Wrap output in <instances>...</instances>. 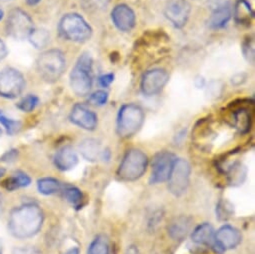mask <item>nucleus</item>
Returning a JSON list of instances; mask_svg holds the SVG:
<instances>
[{
	"mask_svg": "<svg viewBox=\"0 0 255 254\" xmlns=\"http://www.w3.org/2000/svg\"><path fill=\"white\" fill-rule=\"evenodd\" d=\"M190 11L191 6L187 0H168L164 14L176 28H182L189 18Z\"/></svg>",
	"mask_w": 255,
	"mask_h": 254,
	"instance_id": "obj_12",
	"label": "nucleus"
},
{
	"mask_svg": "<svg viewBox=\"0 0 255 254\" xmlns=\"http://www.w3.org/2000/svg\"><path fill=\"white\" fill-rule=\"evenodd\" d=\"M1 135H2V130H1V128H0V137H1Z\"/></svg>",
	"mask_w": 255,
	"mask_h": 254,
	"instance_id": "obj_47",
	"label": "nucleus"
},
{
	"mask_svg": "<svg viewBox=\"0 0 255 254\" xmlns=\"http://www.w3.org/2000/svg\"><path fill=\"white\" fill-rule=\"evenodd\" d=\"M111 19L113 24L123 32H128L135 26V13L126 4L116 5L111 12Z\"/></svg>",
	"mask_w": 255,
	"mask_h": 254,
	"instance_id": "obj_15",
	"label": "nucleus"
},
{
	"mask_svg": "<svg viewBox=\"0 0 255 254\" xmlns=\"http://www.w3.org/2000/svg\"><path fill=\"white\" fill-rule=\"evenodd\" d=\"M7 47H6V45H5V43L0 39V61H2L5 57H6V55H7Z\"/></svg>",
	"mask_w": 255,
	"mask_h": 254,
	"instance_id": "obj_37",
	"label": "nucleus"
},
{
	"mask_svg": "<svg viewBox=\"0 0 255 254\" xmlns=\"http://www.w3.org/2000/svg\"><path fill=\"white\" fill-rule=\"evenodd\" d=\"M144 118L143 109L139 105L133 103L123 105L117 115V134L122 138L132 137L140 130Z\"/></svg>",
	"mask_w": 255,
	"mask_h": 254,
	"instance_id": "obj_2",
	"label": "nucleus"
},
{
	"mask_svg": "<svg viewBox=\"0 0 255 254\" xmlns=\"http://www.w3.org/2000/svg\"><path fill=\"white\" fill-rule=\"evenodd\" d=\"M3 1H7V0H3Z\"/></svg>",
	"mask_w": 255,
	"mask_h": 254,
	"instance_id": "obj_48",
	"label": "nucleus"
},
{
	"mask_svg": "<svg viewBox=\"0 0 255 254\" xmlns=\"http://www.w3.org/2000/svg\"><path fill=\"white\" fill-rule=\"evenodd\" d=\"M4 173H5V169L0 167V178H1L4 175Z\"/></svg>",
	"mask_w": 255,
	"mask_h": 254,
	"instance_id": "obj_43",
	"label": "nucleus"
},
{
	"mask_svg": "<svg viewBox=\"0 0 255 254\" xmlns=\"http://www.w3.org/2000/svg\"><path fill=\"white\" fill-rule=\"evenodd\" d=\"M43 223V212L34 203H26L14 208L8 219L10 233L19 239H25L37 234Z\"/></svg>",
	"mask_w": 255,
	"mask_h": 254,
	"instance_id": "obj_1",
	"label": "nucleus"
},
{
	"mask_svg": "<svg viewBox=\"0 0 255 254\" xmlns=\"http://www.w3.org/2000/svg\"><path fill=\"white\" fill-rule=\"evenodd\" d=\"M87 254H109V243L106 236L97 235L90 243Z\"/></svg>",
	"mask_w": 255,
	"mask_h": 254,
	"instance_id": "obj_27",
	"label": "nucleus"
},
{
	"mask_svg": "<svg viewBox=\"0 0 255 254\" xmlns=\"http://www.w3.org/2000/svg\"><path fill=\"white\" fill-rule=\"evenodd\" d=\"M126 254H137V249L134 246H131L128 248V250H127Z\"/></svg>",
	"mask_w": 255,
	"mask_h": 254,
	"instance_id": "obj_41",
	"label": "nucleus"
},
{
	"mask_svg": "<svg viewBox=\"0 0 255 254\" xmlns=\"http://www.w3.org/2000/svg\"><path fill=\"white\" fill-rule=\"evenodd\" d=\"M254 12L247 0H238L234 7V18L239 24H250Z\"/></svg>",
	"mask_w": 255,
	"mask_h": 254,
	"instance_id": "obj_21",
	"label": "nucleus"
},
{
	"mask_svg": "<svg viewBox=\"0 0 255 254\" xmlns=\"http://www.w3.org/2000/svg\"><path fill=\"white\" fill-rule=\"evenodd\" d=\"M176 156L169 151H160L153 157L150 183H161L168 180Z\"/></svg>",
	"mask_w": 255,
	"mask_h": 254,
	"instance_id": "obj_10",
	"label": "nucleus"
},
{
	"mask_svg": "<svg viewBox=\"0 0 255 254\" xmlns=\"http://www.w3.org/2000/svg\"><path fill=\"white\" fill-rule=\"evenodd\" d=\"M214 228L210 223H202L195 227L191 234L192 241L201 245L214 244Z\"/></svg>",
	"mask_w": 255,
	"mask_h": 254,
	"instance_id": "obj_18",
	"label": "nucleus"
},
{
	"mask_svg": "<svg viewBox=\"0 0 255 254\" xmlns=\"http://www.w3.org/2000/svg\"><path fill=\"white\" fill-rule=\"evenodd\" d=\"M78 163V156L75 150L69 146L61 147L54 156V164L61 171H68L76 166Z\"/></svg>",
	"mask_w": 255,
	"mask_h": 254,
	"instance_id": "obj_16",
	"label": "nucleus"
},
{
	"mask_svg": "<svg viewBox=\"0 0 255 254\" xmlns=\"http://www.w3.org/2000/svg\"><path fill=\"white\" fill-rule=\"evenodd\" d=\"M148 165V158L139 149L127 151L117 169V176L123 181H135L142 177Z\"/></svg>",
	"mask_w": 255,
	"mask_h": 254,
	"instance_id": "obj_5",
	"label": "nucleus"
},
{
	"mask_svg": "<svg viewBox=\"0 0 255 254\" xmlns=\"http://www.w3.org/2000/svg\"><path fill=\"white\" fill-rule=\"evenodd\" d=\"M168 79V73L161 68L148 70L142 76L140 83L141 91L145 96H154L162 91Z\"/></svg>",
	"mask_w": 255,
	"mask_h": 254,
	"instance_id": "obj_11",
	"label": "nucleus"
},
{
	"mask_svg": "<svg viewBox=\"0 0 255 254\" xmlns=\"http://www.w3.org/2000/svg\"><path fill=\"white\" fill-rule=\"evenodd\" d=\"M70 121L85 130H94L97 126V115L83 104H75L69 115Z\"/></svg>",
	"mask_w": 255,
	"mask_h": 254,
	"instance_id": "obj_14",
	"label": "nucleus"
},
{
	"mask_svg": "<svg viewBox=\"0 0 255 254\" xmlns=\"http://www.w3.org/2000/svg\"><path fill=\"white\" fill-rule=\"evenodd\" d=\"M30 182H31V179L26 173L17 171L13 173L10 177L6 178L2 182V186L8 191H14L16 189L28 186Z\"/></svg>",
	"mask_w": 255,
	"mask_h": 254,
	"instance_id": "obj_22",
	"label": "nucleus"
},
{
	"mask_svg": "<svg viewBox=\"0 0 255 254\" xmlns=\"http://www.w3.org/2000/svg\"><path fill=\"white\" fill-rule=\"evenodd\" d=\"M62 192L65 199L73 206V207H80L83 201V194L82 192L75 186L65 185L62 186Z\"/></svg>",
	"mask_w": 255,
	"mask_h": 254,
	"instance_id": "obj_26",
	"label": "nucleus"
},
{
	"mask_svg": "<svg viewBox=\"0 0 255 254\" xmlns=\"http://www.w3.org/2000/svg\"><path fill=\"white\" fill-rule=\"evenodd\" d=\"M65 254H79V249L78 248H71Z\"/></svg>",
	"mask_w": 255,
	"mask_h": 254,
	"instance_id": "obj_42",
	"label": "nucleus"
},
{
	"mask_svg": "<svg viewBox=\"0 0 255 254\" xmlns=\"http://www.w3.org/2000/svg\"><path fill=\"white\" fill-rule=\"evenodd\" d=\"M242 52H243V55H244L245 59L249 63L253 64L254 63V54H255L253 38L248 37L247 39H245V41L242 44Z\"/></svg>",
	"mask_w": 255,
	"mask_h": 254,
	"instance_id": "obj_32",
	"label": "nucleus"
},
{
	"mask_svg": "<svg viewBox=\"0 0 255 254\" xmlns=\"http://www.w3.org/2000/svg\"><path fill=\"white\" fill-rule=\"evenodd\" d=\"M2 213V199L0 197V214Z\"/></svg>",
	"mask_w": 255,
	"mask_h": 254,
	"instance_id": "obj_44",
	"label": "nucleus"
},
{
	"mask_svg": "<svg viewBox=\"0 0 255 254\" xmlns=\"http://www.w3.org/2000/svg\"><path fill=\"white\" fill-rule=\"evenodd\" d=\"M232 115L235 128H237L242 133H246L250 130L252 119L250 111L247 108L238 107L237 109L232 111Z\"/></svg>",
	"mask_w": 255,
	"mask_h": 254,
	"instance_id": "obj_20",
	"label": "nucleus"
},
{
	"mask_svg": "<svg viewBox=\"0 0 255 254\" xmlns=\"http://www.w3.org/2000/svg\"><path fill=\"white\" fill-rule=\"evenodd\" d=\"M26 85L24 76L15 68L7 67L0 71V96L14 99L24 90Z\"/></svg>",
	"mask_w": 255,
	"mask_h": 254,
	"instance_id": "obj_8",
	"label": "nucleus"
},
{
	"mask_svg": "<svg viewBox=\"0 0 255 254\" xmlns=\"http://www.w3.org/2000/svg\"><path fill=\"white\" fill-rule=\"evenodd\" d=\"M0 254H2V243L0 241Z\"/></svg>",
	"mask_w": 255,
	"mask_h": 254,
	"instance_id": "obj_46",
	"label": "nucleus"
},
{
	"mask_svg": "<svg viewBox=\"0 0 255 254\" xmlns=\"http://www.w3.org/2000/svg\"><path fill=\"white\" fill-rule=\"evenodd\" d=\"M33 29V21L24 10L14 8L9 12L6 21V30L8 35L13 39H28V36Z\"/></svg>",
	"mask_w": 255,
	"mask_h": 254,
	"instance_id": "obj_7",
	"label": "nucleus"
},
{
	"mask_svg": "<svg viewBox=\"0 0 255 254\" xmlns=\"http://www.w3.org/2000/svg\"><path fill=\"white\" fill-rule=\"evenodd\" d=\"M223 85L221 81H212L208 88H207V93L210 94V96H218L221 92Z\"/></svg>",
	"mask_w": 255,
	"mask_h": 254,
	"instance_id": "obj_34",
	"label": "nucleus"
},
{
	"mask_svg": "<svg viewBox=\"0 0 255 254\" xmlns=\"http://www.w3.org/2000/svg\"><path fill=\"white\" fill-rule=\"evenodd\" d=\"M92 57L82 53L70 73V86L77 96H86L92 87Z\"/></svg>",
	"mask_w": 255,
	"mask_h": 254,
	"instance_id": "obj_4",
	"label": "nucleus"
},
{
	"mask_svg": "<svg viewBox=\"0 0 255 254\" xmlns=\"http://www.w3.org/2000/svg\"><path fill=\"white\" fill-rule=\"evenodd\" d=\"M62 184L55 178L44 177L37 181V188L41 194L51 195L58 191H61Z\"/></svg>",
	"mask_w": 255,
	"mask_h": 254,
	"instance_id": "obj_24",
	"label": "nucleus"
},
{
	"mask_svg": "<svg viewBox=\"0 0 255 254\" xmlns=\"http://www.w3.org/2000/svg\"><path fill=\"white\" fill-rule=\"evenodd\" d=\"M39 99L36 95L33 94H28L25 97H23L18 103H17V108L20 109L23 112H31L33 111L36 106L38 105Z\"/></svg>",
	"mask_w": 255,
	"mask_h": 254,
	"instance_id": "obj_30",
	"label": "nucleus"
},
{
	"mask_svg": "<svg viewBox=\"0 0 255 254\" xmlns=\"http://www.w3.org/2000/svg\"><path fill=\"white\" fill-rule=\"evenodd\" d=\"M241 239V233L237 228L231 225H223L214 234L213 246L216 251L221 253L225 250L237 247L240 244Z\"/></svg>",
	"mask_w": 255,
	"mask_h": 254,
	"instance_id": "obj_13",
	"label": "nucleus"
},
{
	"mask_svg": "<svg viewBox=\"0 0 255 254\" xmlns=\"http://www.w3.org/2000/svg\"><path fill=\"white\" fill-rule=\"evenodd\" d=\"M40 1H41V0H26L27 4H28V5H31V6L38 4Z\"/></svg>",
	"mask_w": 255,
	"mask_h": 254,
	"instance_id": "obj_40",
	"label": "nucleus"
},
{
	"mask_svg": "<svg viewBox=\"0 0 255 254\" xmlns=\"http://www.w3.org/2000/svg\"><path fill=\"white\" fill-rule=\"evenodd\" d=\"M194 84H195V86H196L197 88H202V87L205 85V80H204L203 77L197 76V77L195 78V80H194Z\"/></svg>",
	"mask_w": 255,
	"mask_h": 254,
	"instance_id": "obj_39",
	"label": "nucleus"
},
{
	"mask_svg": "<svg viewBox=\"0 0 255 254\" xmlns=\"http://www.w3.org/2000/svg\"><path fill=\"white\" fill-rule=\"evenodd\" d=\"M114 80V75L109 73V74H104V75H101L99 78H98V82L99 84L102 86V87H108Z\"/></svg>",
	"mask_w": 255,
	"mask_h": 254,
	"instance_id": "obj_36",
	"label": "nucleus"
},
{
	"mask_svg": "<svg viewBox=\"0 0 255 254\" xmlns=\"http://www.w3.org/2000/svg\"><path fill=\"white\" fill-rule=\"evenodd\" d=\"M232 15V10L229 4H223L218 6L211 14L208 24L212 29H219L224 27L230 20Z\"/></svg>",
	"mask_w": 255,
	"mask_h": 254,
	"instance_id": "obj_17",
	"label": "nucleus"
},
{
	"mask_svg": "<svg viewBox=\"0 0 255 254\" xmlns=\"http://www.w3.org/2000/svg\"><path fill=\"white\" fill-rule=\"evenodd\" d=\"M58 29L64 38L74 42H85L92 35L90 25L77 13L65 14L59 22Z\"/></svg>",
	"mask_w": 255,
	"mask_h": 254,
	"instance_id": "obj_6",
	"label": "nucleus"
},
{
	"mask_svg": "<svg viewBox=\"0 0 255 254\" xmlns=\"http://www.w3.org/2000/svg\"><path fill=\"white\" fill-rule=\"evenodd\" d=\"M84 9L90 12H98L107 7L110 0H81Z\"/></svg>",
	"mask_w": 255,
	"mask_h": 254,
	"instance_id": "obj_31",
	"label": "nucleus"
},
{
	"mask_svg": "<svg viewBox=\"0 0 255 254\" xmlns=\"http://www.w3.org/2000/svg\"><path fill=\"white\" fill-rule=\"evenodd\" d=\"M65 66V56L58 49H50L42 52L36 61L39 76L48 83L56 82L62 76Z\"/></svg>",
	"mask_w": 255,
	"mask_h": 254,
	"instance_id": "obj_3",
	"label": "nucleus"
},
{
	"mask_svg": "<svg viewBox=\"0 0 255 254\" xmlns=\"http://www.w3.org/2000/svg\"><path fill=\"white\" fill-rule=\"evenodd\" d=\"M190 227V221L187 217H179L173 221L169 227V234L173 239H182L186 236Z\"/></svg>",
	"mask_w": 255,
	"mask_h": 254,
	"instance_id": "obj_23",
	"label": "nucleus"
},
{
	"mask_svg": "<svg viewBox=\"0 0 255 254\" xmlns=\"http://www.w3.org/2000/svg\"><path fill=\"white\" fill-rule=\"evenodd\" d=\"M79 150L82 156L88 161H96L103 158L104 151L101 149L100 143L95 139H85L79 144Z\"/></svg>",
	"mask_w": 255,
	"mask_h": 254,
	"instance_id": "obj_19",
	"label": "nucleus"
},
{
	"mask_svg": "<svg viewBox=\"0 0 255 254\" xmlns=\"http://www.w3.org/2000/svg\"><path fill=\"white\" fill-rule=\"evenodd\" d=\"M13 254H41V252L33 246H22L14 248Z\"/></svg>",
	"mask_w": 255,
	"mask_h": 254,
	"instance_id": "obj_35",
	"label": "nucleus"
},
{
	"mask_svg": "<svg viewBox=\"0 0 255 254\" xmlns=\"http://www.w3.org/2000/svg\"><path fill=\"white\" fill-rule=\"evenodd\" d=\"M17 156V152L16 150H10V151H7L3 157H2V160L4 161H11V160H14Z\"/></svg>",
	"mask_w": 255,
	"mask_h": 254,
	"instance_id": "obj_38",
	"label": "nucleus"
},
{
	"mask_svg": "<svg viewBox=\"0 0 255 254\" xmlns=\"http://www.w3.org/2000/svg\"><path fill=\"white\" fill-rule=\"evenodd\" d=\"M107 99H108V93L103 90H98L89 96L88 102L95 106H101L107 102Z\"/></svg>",
	"mask_w": 255,
	"mask_h": 254,
	"instance_id": "obj_33",
	"label": "nucleus"
},
{
	"mask_svg": "<svg viewBox=\"0 0 255 254\" xmlns=\"http://www.w3.org/2000/svg\"><path fill=\"white\" fill-rule=\"evenodd\" d=\"M191 167L183 158H176L168 178V189L175 196H181L189 185Z\"/></svg>",
	"mask_w": 255,
	"mask_h": 254,
	"instance_id": "obj_9",
	"label": "nucleus"
},
{
	"mask_svg": "<svg viewBox=\"0 0 255 254\" xmlns=\"http://www.w3.org/2000/svg\"><path fill=\"white\" fill-rule=\"evenodd\" d=\"M246 176V169L240 163H235L228 170L229 182L232 185L241 184Z\"/></svg>",
	"mask_w": 255,
	"mask_h": 254,
	"instance_id": "obj_28",
	"label": "nucleus"
},
{
	"mask_svg": "<svg viewBox=\"0 0 255 254\" xmlns=\"http://www.w3.org/2000/svg\"><path fill=\"white\" fill-rule=\"evenodd\" d=\"M0 123L3 125V127L6 129L9 135H13L19 132V130L21 129L20 121H16L11 118H8L6 115H4V113L1 110H0Z\"/></svg>",
	"mask_w": 255,
	"mask_h": 254,
	"instance_id": "obj_29",
	"label": "nucleus"
},
{
	"mask_svg": "<svg viewBox=\"0 0 255 254\" xmlns=\"http://www.w3.org/2000/svg\"><path fill=\"white\" fill-rule=\"evenodd\" d=\"M30 43L37 49H42L47 46L50 41V34L46 29L34 28L28 36Z\"/></svg>",
	"mask_w": 255,
	"mask_h": 254,
	"instance_id": "obj_25",
	"label": "nucleus"
},
{
	"mask_svg": "<svg viewBox=\"0 0 255 254\" xmlns=\"http://www.w3.org/2000/svg\"><path fill=\"white\" fill-rule=\"evenodd\" d=\"M2 17H3V11L1 8H0V20L2 19Z\"/></svg>",
	"mask_w": 255,
	"mask_h": 254,
	"instance_id": "obj_45",
	"label": "nucleus"
}]
</instances>
